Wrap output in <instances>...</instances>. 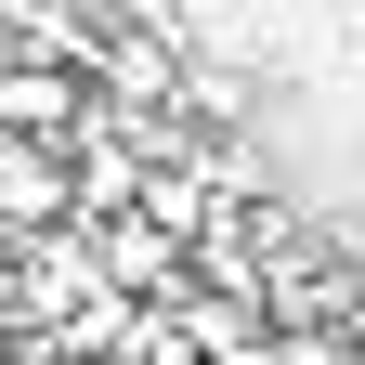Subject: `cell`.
Instances as JSON below:
<instances>
[{
	"instance_id": "6da1fadb",
	"label": "cell",
	"mask_w": 365,
	"mask_h": 365,
	"mask_svg": "<svg viewBox=\"0 0 365 365\" xmlns=\"http://www.w3.org/2000/svg\"><path fill=\"white\" fill-rule=\"evenodd\" d=\"M78 300H105V248H91V222L14 235V327H66Z\"/></svg>"
},
{
	"instance_id": "7a4b0ae2",
	"label": "cell",
	"mask_w": 365,
	"mask_h": 365,
	"mask_svg": "<svg viewBox=\"0 0 365 365\" xmlns=\"http://www.w3.org/2000/svg\"><path fill=\"white\" fill-rule=\"evenodd\" d=\"M0 26H14L26 66H66L78 91H105V53H118V14H105V0H0Z\"/></svg>"
},
{
	"instance_id": "3957f363",
	"label": "cell",
	"mask_w": 365,
	"mask_h": 365,
	"mask_svg": "<svg viewBox=\"0 0 365 365\" xmlns=\"http://www.w3.org/2000/svg\"><path fill=\"white\" fill-rule=\"evenodd\" d=\"M0 130H14V144H78V130H91V91H78L66 66L0 53Z\"/></svg>"
},
{
	"instance_id": "277c9868",
	"label": "cell",
	"mask_w": 365,
	"mask_h": 365,
	"mask_svg": "<svg viewBox=\"0 0 365 365\" xmlns=\"http://www.w3.org/2000/svg\"><path fill=\"white\" fill-rule=\"evenodd\" d=\"M53 222H66V144L0 130V235H53Z\"/></svg>"
},
{
	"instance_id": "5b68a950",
	"label": "cell",
	"mask_w": 365,
	"mask_h": 365,
	"mask_svg": "<svg viewBox=\"0 0 365 365\" xmlns=\"http://www.w3.org/2000/svg\"><path fill=\"white\" fill-rule=\"evenodd\" d=\"M274 365H365L339 327H274Z\"/></svg>"
}]
</instances>
